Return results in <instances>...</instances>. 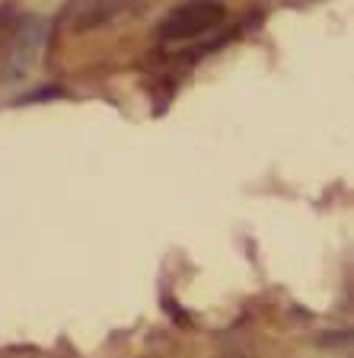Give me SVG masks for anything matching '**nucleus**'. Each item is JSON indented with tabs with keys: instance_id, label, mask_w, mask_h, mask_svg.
Returning <instances> with one entry per match:
<instances>
[{
	"instance_id": "f257e3e1",
	"label": "nucleus",
	"mask_w": 354,
	"mask_h": 358,
	"mask_svg": "<svg viewBox=\"0 0 354 358\" xmlns=\"http://www.w3.org/2000/svg\"><path fill=\"white\" fill-rule=\"evenodd\" d=\"M227 20L223 0H185L160 22V42H198Z\"/></svg>"
},
{
	"instance_id": "f03ea898",
	"label": "nucleus",
	"mask_w": 354,
	"mask_h": 358,
	"mask_svg": "<svg viewBox=\"0 0 354 358\" xmlns=\"http://www.w3.org/2000/svg\"><path fill=\"white\" fill-rule=\"evenodd\" d=\"M156 0H71L64 10V26L74 32L105 29L128 16H140Z\"/></svg>"
},
{
	"instance_id": "7ed1b4c3",
	"label": "nucleus",
	"mask_w": 354,
	"mask_h": 358,
	"mask_svg": "<svg viewBox=\"0 0 354 358\" xmlns=\"http://www.w3.org/2000/svg\"><path fill=\"white\" fill-rule=\"evenodd\" d=\"M45 38H48V26L42 20H26L20 22V29L13 36V45L7 48V64H3V80H26L38 67L45 52Z\"/></svg>"
},
{
	"instance_id": "20e7f679",
	"label": "nucleus",
	"mask_w": 354,
	"mask_h": 358,
	"mask_svg": "<svg viewBox=\"0 0 354 358\" xmlns=\"http://www.w3.org/2000/svg\"><path fill=\"white\" fill-rule=\"evenodd\" d=\"M221 358H249V355H243V352L236 349V352H223V355H221Z\"/></svg>"
}]
</instances>
